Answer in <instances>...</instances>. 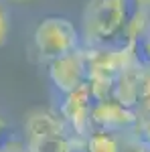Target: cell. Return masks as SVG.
Returning a JSON list of instances; mask_svg holds the SVG:
<instances>
[{
	"label": "cell",
	"instance_id": "obj_1",
	"mask_svg": "<svg viewBox=\"0 0 150 152\" xmlns=\"http://www.w3.org/2000/svg\"><path fill=\"white\" fill-rule=\"evenodd\" d=\"M35 43L39 55L47 61L69 55L77 47L75 26L65 18H47L37 26Z\"/></svg>",
	"mask_w": 150,
	"mask_h": 152
},
{
	"label": "cell",
	"instance_id": "obj_2",
	"mask_svg": "<svg viewBox=\"0 0 150 152\" xmlns=\"http://www.w3.org/2000/svg\"><path fill=\"white\" fill-rule=\"evenodd\" d=\"M100 104L97 95L93 94L91 83L85 81L77 89L67 94V99L63 104V118L69 122L79 134H85L89 124H91L93 107Z\"/></svg>",
	"mask_w": 150,
	"mask_h": 152
},
{
	"label": "cell",
	"instance_id": "obj_3",
	"mask_svg": "<svg viewBox=\"0 0 150 152\" xmlns=\"http://www.w3.org/2000/svg\"><path fill=\"white\" fill-rule=\"evenodd\" d=\"M122 14L116 0H93L85 12V31L89 41L97 37H105L122 28Z\"/></svg>",
	"mask_w": 150,
	"mask_h": 152
},
{
	"label": "cell",
	"instance_id": "obj_4",
	"mask_svg": "<svg viewBox=\"0 0 150 152\" xmlns=\"http://www.w3.org/2000/svg\"><path fill=\"white\" fill-rule=\"evenodd\" d=\"M138 112L126 107L116 99H108V102H100L93 107L91 114V124H95L100 130L105 132H114V134H124L132 126L136 124Z\"/></svg>",
	"mask_w": 150,
	"mask_h": 152
},
{
	"label": "cell",
	"instance_id": "obj_5",
	"mask_svg": "<svg viewBox=\"0 0 150 152\" xmlns=\"http://www.w3.org/2000/svg\"><path fill=\"white\" fill-rule=\"evenodd\" d=\"M51 79L61 91L69 94L73 89H77L79 85L87 81V67L81 51H73L69 55H63L59 59L51 61Z\"/></svg>",
	"mask_w": 150,
	"mask_h": 152
},
{
	"label": "cell",
	"instance_id": "obj_6",
	"mask_svg": "<svg viewBox=\"0 0 150 152\" xmlns=\"http://www.w3.org/2000/svg\"><path fill=\"white\" fill-rule=\"evenodd\" d=\"M47 134H65L63 130V122L57 116H53L51 112H35L26 120V136L31 138H39V136H47Z\"/></svg>",
	"mask_w": 150,
	"mask_h": 152
},
{
	"label": "cell",
	"instance_id": "obj_7",
	"mask_svg": "<svg viewBox=\"0 0 150 152\" xmlns=\"http://www.w3.org/2000/svg\"><path fill=\"white\" fill-rule=\"evenodd\" d=\"M128 53L132 67H136L142 73H150V33L144 31V26L134 33Z\"/></svg>",
	"mask_w": 150,
	"mask_h": 152
},
{
	"label": "cell",
	"instance_id": "obj_8",
	"mask_svg": "<svg viewBox=\"0 0 150 152\" xmlns=\"http://www.w3.org/2000/svg\"><path fill=\"white\" fill-rule=\"evenodd\" d=\"M120 14H122V23L128 26L132 33H136L138 28L144 26V6L148 4V0H116Z\"/></svg>",
	"mask_w": 150,
	"mask_h": 152
},
{
	"label": "cell",
	"instance_id": "obj_9",
	"mask_svg": "<svg viewBox=\"0 0 150 152\" xmlns=\"http://www.w3.org/2000/svg\"><path fill=\"white\" fill-rule=\"evenodd\" d=\"M69 138H65V134H47L39 138L29 140V150L31 152H67Z\"/></svg>",
	"mask_w": 150,
	"mask_h": 152
},
{
	"label": "cell",
	"instance_id": "obj_10",
	"mask_svg": "<svg viewBox=\"0 0 150 152\" xmlns=\"http://www.w3.org/2000/svg\"><path fill=\"white\" fill-rule=\"evenodd\" d=\"M87 146L89 152H120V138L114 132L100 130L87 138Z\"/></svg>",
	"mask_w": 150,
	"mask_h": 152
},
{
	"label": "cell",
	"instance_id": "obj_11",
	"mask_svg": "<svg viewBox=\"0 0 150 152\" xmlns=\"http://www.w3.org/2000/svg\"><path fill=\"white\" fill-rule=\"evenodd\" d=\"M136 112H150V73H140L138 89H136Z\"/></svg>",
	"mask_w": 150,
	"mask_h": 152
},
{
	"label": "cell",
	"instance_id": "obj_12",
	"mask_svg": "<svg viewBox=\"0 0 150 152\" xmlns=\"http://www.w3.org/2000/svg\"><path fill=\"white\" fill-rule=\"evenodd\" d=\"M132 136L150 152V112L146 114H138L136 124L132 126Z\"/></svg>",
	"mask_w": 150,
	"mask_h": 152
},
{
	"label": "cell",
	"instance_id": "obj_13",
	"mask_svg": "<svg viewBox=\"0 0 150 152\" xmlns=\"http://www.w3.org/2000/svg\"><path fill=\"white\" fill-rule=\"evenodd\" d=\"M18 150H23V144L18 140V136L14 134V130L10 126L0 122V152H18Z\"/></svg>",
	"mask_w": 150,
	"mask_h": 152
},
{
	"label": "cell",
	"instance_id": "obj_14",
	"mask_svg": "<svg viewBox=\"0 0 150 152\" xmlns=\"http://www.w3.org/2000/svg\"><path fill=\"white\" fill-rule=\"evenodd\" d=\"M120 152H148L132 134L126 138H120Z\"/></svg>",
	"mask_w": 150,
	"mask_h": 152
},
{
	"label": "cell",
	"instance_id": "obj_15",
	"mask_svg": "<svg viewBox=\"0 0 150 152\" xmlns=\"http://www.w3.org/2000/svg\"><path fill=\"white\" fill-rule=\"evenodd\" d=\"M67 152H89V146H87V140H69L67 144Z\"/></svg>",
	"mask_w": 150,
	"mask_h": 152
},
{
	"label": "cell",
	"instance_id": "obj_16",
	"mask_svg": "<svg viewBox=\"0 0 150 152\" xmlns=\"http://www.w3.org/2000/svg\"><path fill=\"white\" fill-rule=\"evenodd\" d=\"M4 39H6V16L0 10V45L4 43Z\"/></svg>",
	"mask_w": 150,
	"mask_h": 152
},
{
	"label": "cell",
	"instance_id": "obj_17",
	"mask_svg": "<svg viewBox=\"0 0 150 152\" xmlns=\"http://www.w3.org/2000/svg\"><path fill=\"white\" fill-rule=\"evenodd\" d=\"M0 122H2V120H0Z\"/></svg>",
	"mask_w": 150,
	"mask_h": 152
},
{
	"label": "cell",
	"instance_id": "obj_18",
	"mask_svg": "<svg viewBox=\"0 0 150 152\" xmlns=\"http://www.w3.org/2000/svg\"><path fill=\"white\" fill-rule=\"evenodd\" d=\"M148 2H150V0H148Z\"/></svg>",
	"mask_w": 150,
	"mask_h": 152
}]
</instances>
